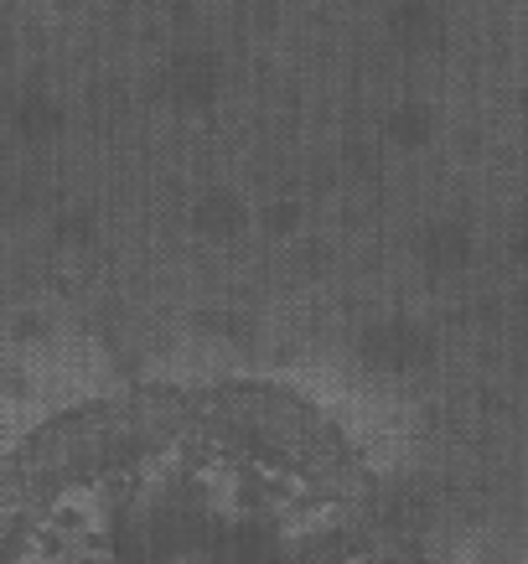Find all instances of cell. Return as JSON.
Here are the masks:
<instances>
[{
	"instance_id": "cell-1",
	"label": "cell",
	"mask_w": 528,
	"mask_h": 564,
	"mask_svg": "<svg viewBox=\"0 0 528 564\" xmlns=\"http://www.w3.org/2000/svg\"><path fill=\"white\" fill-rule=\"evenodd\" d=\"M17 564H353L337 497L244 414H140L42 487Z\"/></svg>"
}]
</instances>
